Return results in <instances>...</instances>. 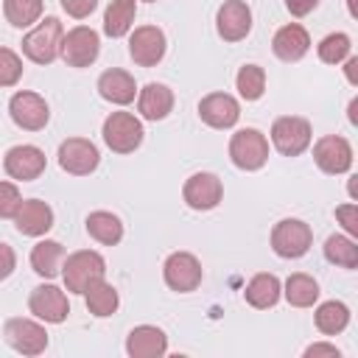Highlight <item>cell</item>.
Returning a JSON list of instances; mask_svg holds the SVG:
<instances>
[{"mask_svg":"<svg viewBox=\"0 0 358 358\" xmlns=\"http://www.w3.org/2000/svg\"><path fill=\"white\" fill-rule=\"evenodd\" d=\"M106 274V260L92 252V249H81L73 252L64 263H62V277H64V288L70 294H84L90 282L101 280Z\"/></svg>","mask_w":358,"mask_h":358,"instance_id":"obj_1","label":"cell"},{"mask_svg":"<svg viewBox=\"0 0 358 358\" xmlns=\"http://www.w3.org/2000/svg\"><path fill=\"white\" fill-rule=\"evenodd\" d=\"M62 36H64V31H62L59 17H45L34 31H28L22 36V53L34 64H50L59 56Z\"/></svg>","mask_w":358,"mask_h":358,"instance_id":"obj_2","label":"cell"},{"mask_svg":"<svg viewBox=\"0 0 358 358\" xmlns=\"http://www.w3.org/2000/svg\"><path fill=\"white\" fill-rule=\"evenodd\" d=\"M310 243H313V229L299 218H282L271 229V249L277 257L296 260L308 255Z\"/></svg>","mask_w":358,"mask_h":358,"instance_id":"obj_3","label":"cell"},{"mask_svg":"<svg viewBox=\"0 0 358 358\" xmlns=\"http://www.w3.org/2000/svg\"><path fill=\"white\" fill-rule=\"evenodd\" d=\"M229 159L241 171H260L268 159V140L257 129H241L229 140Z\"/></svg>","mask_w":358,"mask_h":358,"instance_id":"obj_4","label":"cell"},{"mask_svg":"<svg viewBox=\"0 0 358 358\" xmlns=\"http://www.w3.org/2000/svg\"><path fill=\"white\" fill-rule=\"evenodd\" d=\"M101 53V36L90 25H76L62 36L59 56L70 67H90Z\"/></svg>","mask_w":358,"mask_h":358,"instance_id":"obj_5","label":"cell"},{"mask_svg":"<svg viewBox=\"0 0 358 358\" xmlns=\"http://www.w3.org/2000/svg\"><path fill=\"white\" fill-rule=\"evenodd\" d=\"M103 143L115 151V154H131L140 143H143V123L131 115V112H112L103 120Z\"/></svg>","mask_w":358,"mask_h":358,"instance_id":"obj_6","label":"cell"},{"mask_svg":"<svg viewBox=\"0 0 358 358\" xmlns=\"http://www.w3.org/2000/svg\"><path fill=\"white\" fill-rule=\"evenodd\" d=\"M310 123L296 115H282L271 123V143L282 157H299L310 145Z\"/></svg>","mask_w":358,"mask_h":358,"instance_id":"obj_7","label":"cell"},{"mask_svg":"<svg viewBox=\"0 0 358 358\" xmlns=\"http://www.w3.org/2000/svg\"><path fill=\"white\" fill-rule=\"evenodd\" d=\"M162 277H165V285L171 291H179V294H190L201 285V263L196 255L190 252H173L168 255L165 266H162Z\"/></svg>","mask_w":358,"mask_h":358,"instance_id":"obj_8","label":"cell"},{"mask_svg":"<svg viewBox=\"0 0 358 358\" xmlns=\"http://www.w3.org/2000/svg\"><path fill=\"white\" fill-rule=\"evenodd\" d=\"M3 336H6L8 347L17 350V352H22V355H42L45 347H48V333L34 319H22V316L6 319Z\"/></svg>","mask_w":358,"mask_h":358,"instance_id":"obj_9","label":"cell"},{"mask_svg":"<svg viewBox=\"0 0 358 358\" xmlns=\"http://www.w3.org/2000/svg\"><path fill=\"white\" fill-rule=\"evenodd\" d=\"M8 115H11V120H14L20 129H25V131H39V129H45L48 120H50V109H48L45 98L36 95V92H28V90L11 95V101H8Z\"/></svg>","mask_w":358,"mask_h":358,"instance_id":"obj_10","label":"cell"},{"mask_svg":"<svg viewBox=\"0 0 358 358\" xmlns=\"http://www.w3.org/2000/svg\"><path fill=\"white\" fill-rule=\"evenodd\" d=\"M59 168L73 173V176H87L98 168L101 162V154L95 148V143L84 140V137H67L62 145H59Z\"/></svg>","mask_w":358,"mask_h":358,"instance_id":"obj_11","label":"cell"},{"mask_svg":"<svg viewBox=\"0 0 358 358\" xmlns=\"http://www.w3.org/2000/svg\"><path fill=\"white\" fill-rule=\"evenodd\" d=\"M45 165H48L45 151L36 148V145H28V143L8 148L6 157H3L6 173L11 179H17V182H34V179H39L45 173Z\"/></svg>","mask_w":358,"mask_h":358,"instance_id":"obj_12","label":"cell"},{"mask_svg":"<svg viewBox=\"0 0 358 358\" xmlns=\"http://www.w3.org/2000/svg\"><path fill=\"white\" fill-rule=\"evenodd\" d=\"M28 310H31L36 319L48 322V324H62V322L67 319V313H70V305H67V296H64V291H62L59 285L42 282V285H36V288L31 291V296H28Z\"/></svg>","mask_w":358,"mask_h":358,"instance_id":"obj_13","label":"cell"},{"mask_svg":"<svg viewBox=\"0 0 358 358\" xmlns=\"http://www.w3.org/2000/svg\"><path fill=\"white\" fill-rule=\"evenodd\" d=\"M165 48H168L165 34H162V28H157V25H140V28H134V34L129 36V56H131V62L140 64V67H154V64H159L162 56H165Z\"/></svg>","mask_w":358,"mask_h":358,"instance_id":"obj_14","label":"cell"},{"mask_svg":"<svg viewBox=\"0 0 358 358\" xmlns=\"http://www.w3.org/2000/svg\"><path fill=\"white\" fill-rule=\"evenodd\" d=\"M313 162L324 173H347L352 168V145L341 134H324L313 145Z\"/></svg>","mask_w":358,"mask_h":358,"instance_id":"obj_15","label":"cell"},{"mask_svg":"<svg viewBox=\"0 0 358 358\" xmlns=\"http://www.w3.org/2000/svg\"><path fill=\"white\" fill-rule=\"evenodd\" d=\"M182 196H185V204H187L190 210H213V207H218L221 199H224V185H221V179H218L215 173L199 171V173H193V176L185 182Z\"/></svg>","mask_w":358,"mask_h":358,"instance_id":"obj_16","label":"cell"},{"mask_svg":"<svg viewBox=\"0 0 358 358\" xmlns=\"http://www.w3.org/2000/svg\"><path fill=\"white\" fill-rule=\"evenodd\" d=\"M215 28L224 42H241L252 31V8L243 0H224L215 14Z\"/></svg>","mask_w":358,"mask_h":358,"instance_id":"obj_17","label":"cell"},{"mask_svg":"<svg viewBox=\"0 0 358 358\" xmlns=\"http://www.w3.org/2000/svg\"><path fill=\"white\" fill-rule=\"evenodd\" d=\"M199 117L210 129H232L241 117V106L229 92H210L199 101Z\"/></svg>","mask_w":358,"mask_h":358,"instance_id":"obj_18","label":"cell"},{"mask_svg":"<svg viewBox=\"0 0 358 358\" xmlns=\"http://www.w3.org/2000/svg\"><path fill=\"white\" fill-rule=\"evenodd\" d=\"M14 227L20 235L39 238L53 227V210L42 199H22L14 213Z\"/></svg>","mask_w":358,"mask_h":358,"instance_id":"obj_19","label":"cell"},{"mask_svg":"<svg viewBox=\"0 0 358 358\" xmlns=\"http://www.w3.org/2000/svg\"><path fill=\"white\" fill-rule=\"evenodd\" d=\"M126 352L131 358H162L168 352V336L154 324H137L126 336Z\"/></svg>","mask_w":358,"mask_h":358,"instance_id":"obj_20","label":"cell"},{"mask_svg":"<svg viewBox=\"0 0 358 358\" xmlns=\"http://www.w3.org/2000/svg\"><path fill=\"white\" fill-rule=\"evenodd\" d=\"M308 48H310V36L299 22L282 25L271 39V50L280 62H299L308 53Z\"/></svg>","mask_w":358,"mask_h":358,"instance_id":"obj_21","label":"cell"},{"mask_svg":"<svg viewBox=\"0 0 358 358\" xmlns=\"http://www.w3.org/2000/svg\"><path fill=\"white\" fill-rule=\"evenodd\" d=\"M98 92H101L103 101L117 103V106H126V103L134 101L137 84H134V78H131L126 70L112 67V70H103V73H101V78H98Z\"/></svg>","mask_w":358,"mask_h":358,"instance_id":"obj_22","label":"cell"},{"mask_svg":"<svg viewBox=\"0 0 358 358\" xmlns=\"http://www.w3.org/2000/svg\"><path fill=\"white\" fill-rule=\"evenodd\" d=\"M137 109L145 120H162L173 109V92L165 84L151 81L137 92Z\"/></svg>","mask_w":358,"mask_h":358,"instance_id":"obj_23","label":"cell"},{"mask_svg":"<svg viewBox=\"0 0 358 358\" xmlns=\"http://www.w3.org/2000/svg\"><path fill=\"white\" fill-rule=\"evenodd\" d=\"M282 296V282L277 280V274H268V271H260L255 274L249 282H246V291H243V299L257 308V310H266V308H274Z\"/></svg>","mask_w":358,"mask_h":358,"instance_id":"obj_24","label":"cell"},{"mask_svg":"<svg viewBox=\"0 0 358 358\" xmlns=\"http://www.w3.org/2000/svg\"><path fill=\"white\" fill-rule=\"evenodd\" d=\"M62 260H64V246L59 241L45 238L31 249V268L45 280H53L56 274H62Z\"/></svg>","mask_w":358,"mask_h":358,"instance_id":"obj_25","label":"cell"},{"mask_svg":"<svg viewBox=\"0 0 358 358\" xmlns=\"http://www.w3.org/2000/svg\"><path fill=\"white\" fill-rule=\"evenodd\" d=\"M87 235L103 246H115L123 238V221L109 210H95L87 215Z\"/></svg>","mask_w":358,"mask_h":358,"instance_id":"obj_26","label":"cell"},{"mask_svg":"<svg viewBox=\"0 0 358 358\" xmlns=\"http://www.w3.org/2000/svg\"><path fill=\"white\" fill-rule=\"evenodd\" d=\"M84 302H87V310H90L92 316L103 319V316H112V313L117 310L120 296H117L115 285L106 282V280L101 277V280H95V282L87 285V291H84Z\"/></svg>","mask_w":358,"mask_h":358,"instance_id":"obj_27","label":"cell"},{"mask_svg":"<svg viewBox=\"0 0 358 358\" xmlns=\"http://www.w3.org/2000/svg\"><path fill=\"white\" fill-rule=\"evenodd\" d=\"M137 14V0H112L106 14H103V34L112 39H120L131 31Z\"/></svg>","mask_w":358,"mask_h":358,"instance_id":"obj_28","label":"cell"},{"mask_svg":"<svg viewBox=\"0 0 358 358\" xmlns=\"http://www.w3.org/2000/svg\"><path fill=\"white\" fill-rule=\"evenodd\" d=\"M313 322H316V330H319V333H324V336H338V333H344L347 324H350V308H347L344 302H338V299H327V302H322V305L316 308Z\"/></svg>","mask_w":358,"mask_h":358,"instance_id":"obj_29","label":"cell"},{"mask_svg":"<svg viewBox=\"0 0 358 358\" xmlns=\"http://www.w3.org/2000/svg\"><path fill=\"white\" fill-rule=\"evenodd\" d=\"M282 296L288 299V305L294 308H310L316 299H319V282L310 277V274H291L282 285Z\"/></svg>","mask_w":358,"mask_h":358,"instance_id":"obj_30","label":"cell"},{"mask_svg":"<svg viewBox=\"0 0 358 358\" xmlns=\"http://www.w3.org/2000/svg\"><path fill=\"white\" fill-rule=\"evenodd\" d=\"M324 257L338 268H358V243L350 235H330L324 241Z\"/></svg>","mask_w":358,"mask_h":358,"instance_id":"obj_31","label":"cell"},{"mask_svg":"<svg viewBox=\"0 0 358 358\" xmlns=\"http://www.w3.org/2000/svg\"><path fill=\"white\" fill-rule=\"evenodd\" d=\"M3 14L14 28H28L42 17V0H3Z\"/></svg>","mask_w":358,"mask_h":358,"instance_id":"obj_32","label":"cell"},{"mask_svg":"<svg viewBox=\"0 0 358 358\" xmlns=\"http://www.w3.org/2000/svg\"><path fill=\"white\" fill-rule=\"evenodd\" d=\"M235 87L241 92L243 101H257L263 98L266 92V70L260 64H243L238 70V78H235Z\"/></svg>","mask_w":358,"mask_h":358,"instance_id":"obj_33","label":"cell"},{"mask_svg":"<svg viewBox=\"0 0 358 358\" xmlns=\"http://www.w3.org/2000/svg\"><path fill=\"white\" fill-rule=\"evenodd\" d=\"M350 50H352V42H350L347 34H327V36L319 42V48H316V53H319V59H322L324 64H338V62H344V59L350 56Z\"/></svg>","mask_w":358,"mask_h":358,"instance_id":"obj_34","label":"cell"},{"mask_svg":"<svg viewBox=\"0 0 358 358\" xmlns=\"http://www.w3.org/2000/svg\"><path fill=\"white\" fill-rule=\"evenodd\" d=\"M22 78V59L11 48H0V87H14Z\"/></svg>","mask_w":358,"mask_h":358,"instance_id":"obj_35","label":"cell"},{"mask_svg":"<svg viewBox=\"0 0 358 358\" xmlns=\"http://www.w3.org/2000/svg\"><path fill=\"white\" fill-rule=\"evenodd\" d=\"M22 196L14 182H0V218H14Z\"/></svg>","mask_w":358,"mask_h":358,"instance_id":"obj_36","label":"cell"},{"mask_svg":"<svg viewBox=\"0 0 358 358\" xmlns=\"http://www.w3.org/2000/svg\"><path fill=\"white\" fill-rule=\"evenodd\" d=\"M336 218L341 221V227L347 229V235H350V238H352V235H358V204L347 201V204L336 207Z\"/></svg>","mask_w":358,"mask_h":358,"instance_id":"obj_37","label":"cell"},{"mask_svg":"<svg viewBox=\"0 0 358 358\" xmlns=\"http://www.w3.org/2000/svg\"><path fill=\"white\" fill-rule=\"evenodd\" d=\"M59 3H62V8H64L70 17H76V20L90 17V14L95 11V6H98V0H59Z\"/></svg>","mask_w":358,"mask_h":358,"instance_id":"obj_38","label":"cell"},{"mask_svg":"<svg viewBox=\"0 0 358 358\" xmlns=\"http://www.w3.org/2000/svg\"><path fill=\"white\" fill-rule=\"evenodd\" d=\"M14 268H17V255H14V249L0 241V280H8V277L14 274Z\"/></svg>","mask_w":358,"mask_h":358,"instance_id":"obj_39","label":"cell"},{"mask_svg":"<svg viewBox=\"0 0 358 358\" xmlns=\"http://www.w3.org/2000/svg\"><path fill=\"white\" fill-rule=\"evenodd\" d=\"M319 355H327V358H338L341 355V350L336 347V344H310L308 350H305V358H319Z\"/></svg>","mask_w":358,"mask_h":358,"instance_id":"obj_40","label":"cell"},{"mask_svg":"<svg viewBox=\"0 0 358 358\" xmlns=\"http://www.w3.org/2000/svg\"><path fill=\"white\" fill-rule=\"evenodd\" d=\"M319 6V0H285V8L291 11V17H305Z\"/></svg>","mask_w":358,"mask_h":358,"instance_id":"obj_41","label":"cell"},{"mask_svg":"<svg viewBox=\"0 0 358 358\" xmlns=\"http://www.w3.org/2000/svg\"><path fill=\"white\" fill-rule=\"evenodd\" d=\"M355 67H358V56H352V59H347V67H344V70H347V81H350L352 87L358 84V76H355Z\"/></svg>","mask_w":358,"mask_h":358,"instance_id":"obj_42","label":"cell"},{"mask_svg":"<svg viewBox=\"0 0 358 358\" xmlns=\"http://www.w3.org/2000/svg\"><path fill=\"white\" fill-rule=\"evenodd\" d=\"M355 106H358V101L350 103V123H358V117H355Z\"/></svg>","mask_w":358,"mask_h":358,"instance_id":"obj_43","label":"cell"},{"mask_svg":"<svg viewBox=\"0 0 358 358\" xmlns=\"http://www.w3.org/2000/svg\"><path fill=\"white\" fill-rule=\"evenodd\" d=\"M347 6H350V14L358 17V11H355V0H347Z\"/></svg>","mask_w":358,"mask_h":358,"instance_id":"obj_44","label":"cell"},{"mask_svg":"<svg viewBox=\"0 0 358 358\" xmlns=\"http://www.w3.org/2000/svg\"><path fill=\"white\" fill-rule=\"evenodd\" d=\"M145 3H157V0H145Z\"/></svg>","mask_w":358,"mask_h":358,"instance_id":"obj_45","label":"cell"}]
</instances>
